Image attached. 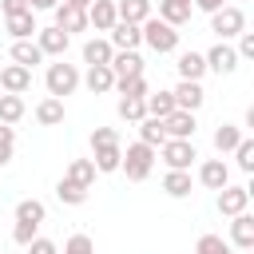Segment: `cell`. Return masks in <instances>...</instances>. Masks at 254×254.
Here are the masks:
<instances>
[{"label":"cell","instance_id":"obj_1","mask_svg":"<svg viewBox=\"0 0 254 254\" xmlns=\"http://www.w3.org/2000/svg\"><path fill=\"white\" fill-rule=\"evenodd\" d=\"M155 147H147V143H127V151H123V159H119V171L131 179V183H143L147 175H151V167H155Z\"/></svg>","mask_w":254,"mask_h":254},{"label":"cell","instance_id":"obj_2","mask_svg":"<svg viewBox=\"0 0 254 254\" xmlns=\"http://www.w3.org/2000/svg\"><path fill=\"white\" fill-rule=\"evenodd\" d=\"M139 32H143V44H147L151 52H159V56H167V52H179V28L163 24L159 16L143 20V24H139Z\"/></svg>","mask_w":254,"mask_h":254},{"label":"cell","instance_id":"obj_3","mask_svg":"<svg viewBox=\"0 0 254 254\" xmlns=\"http://www.w3.org/2000/svg\"><path fill=\"white\" fill-rule=\"evenodd\" d=\"M44 87H48V95H52V99L71 95V91L79 87V67H75V64H64V60L48 64V71H44Z\"/></svg>","mask_w":254,"mask_h":254},{"label":"cell","instance_id":"obj_4","mask_svg":"<svg viewBox=\"0 0 254 254\" xmlns=\"http://www.w3.org/2000/svg\"><path fill=\"white\" fill-rule=\"evenodd\" d=\"M210 32L226 44V40H238L242 32H246V12L238 8V4H226V8H218L214 16H210Z\"/></svg>","mask_w":254,"mask_h":254},{"label":"cell","instance_id":"obj_5","mask_svg":"<svg viewBox=\"0 0 254 254\" xmlns=\"http://www.w3.org/2000/svg\"><path fill=\"white\" fill-rule=\"evenodd\" d=\"M155 155H163L167 171H190V163L198 159V147H194V139H167Z\"/></svg>","mask_w":254,"mask_h":254},{"label":"cell","instance_id":"obj_6","mask_svg":"<svg viewBox=\"0 0 254 254\" xmlns=\"http://www.w3.org/2000/svg\"><path fill=\"white\" fill-rule=\"evenodd\" d=\"M202 60H206V71H214V75H230L234 67H238V52L230 48V44H214L210 52H202Z\"/></svg>","mask_w":254,"mask_h":254},{"label":"cell","instance_id":"obj_7","mask_svg":"<svg viewBox=\"0 0 254 254\" xmlns=\"http://www.w3.org/2000/svg\"><path fill=\"white\" fill-rule=\"evenodd\" d=\"M246 206H250V187H234V183H226V187L218 190V214L234 218V214H242Z\"/></svg>","mask_w":254,"mask_h":254},{"label":"cell","instance_id":"obj_8","mask_svg":"<svg viewBox=\"0 0 254 254\" xmlns=\"http://www.w3.org/2000/svg\"><path fill=\"white\" fill-rule=\"evenodd\" d=\"M67 44H71V36H67V32H60L56 24H52V28H40V32H36V48L44 52V60H48V56H56V60H64V52H67Z\"/></svg>","mask_w":254,"mask_h":254},{"label":"cell","instance_id":"obj_9","mask_svg":"<svg viewBox=\"0 0 254 254\" xmlns=\"http://www.w3.org/2000/svg\"><path fill=\"white\" fill-rule=\"evenodd\" d=\"M171 95H175V107H179V111H190V115H198V107L206 103L202 83H190V79H179V87H175Z\"/></svg>","mask_w":254,"mask_h":254},{"label":"cell","instance_id":"obj_10","mask_svg":"<svg viewBox=\"0 0 254 254\" xmlns=\"http://www.w3.org/2000/svg\"><path fill=\"white\" fill-rule=\"evenodd\" d=\"M28 87H32V71L28 67H20V64L0 67V91L4 95H24Z\"/></svg>","mask_w":254,"mask_h":254},{"label":"cell","instance_id":"obj_11","mask_svg":"<svg viewBox=\"0 0 254 254\" xmlns=\"http://www.w3.org/2000/svg\"><path fill=\"white\" fill-rule=\"evenodd\" d=\"M107 44L115 48V52H139V44H143V32H139V24H115L111 28V36H107Z\"/></svg>","mask_w":254,"mask_h":254},{"label":"cell","instance_id":"obj_12","mask_svg":"<svg viewBox=\"0 0 254 254\" xmlns=\"http://www.w3.org/2000/svg\"><path fill=\"white\" fill-rule=\"evenodd\" d=\"M107 67H111V75H115V79H135V75H143V67H147V64H143V56H139V52H115Z\"/></svg>","mask_w":254,"mask_h":254},{"label":"cell","instance_id":"obj_13","mask_svg":"<svg viewBox=\"0 0 254 254\" xmlns=\"http://www.w3.org/2000/svg\"><path fill=\"white\" fill-rule=\"evenodd\" d=\"M194 127H198V119L190 111H171L163 119V135L167 139H194Z\"/></svg>","mask_w":254,"mask_h":254},{"label":"cell","instance_id":"obj_14","mask_svg":"<svg viewBox=\"0 0 254 254\" xmlns=\"http://www.w3.org/2000/svg\"><path fill=\"white\" fill-rule=\"evenodd\" d=\"M119 159H123V143H99V147H91L95 175H111V171H119Z\"/></svg>","mask_w":254,"mask_h":254},{"label":"cell","instance_id":"obj_15","mask_svg":"<svg viewBox=\"0 0 254 254\" xmlns=\"http://www.w3.org/2000/svg\"><path fill=\"white\" fill-rule=\"evenodd\" d=\"M119 24V16H115V0H91V8H87V28H95V32H111Z\"/></svg>","mask_w":254,"mask_h":254},{"label":"cell","instance_id":"obj_16","mask_svg":"<svg viewBox=\"0 0 254 254\" xmlns=\"http://www.w3.org/2000/svg\"><path fill=\"white\" fill-rule=\"evenodd\" d=\"M198 183H202L206 190H222V187L230 183V167H226L222 159H206V163L198 167Z\"/></svg>","mask_w":254,"mask_h":254},{"label":"cell","instance_id":"obj_17","mask_svg":"<svg viewBox=\"0 0 254 254\" xmlns=\"http://www.w3.org/2000/svg\"><path fill=\"white\" fill-rule=\"evenodd\" d=\"M230 246H238V250L254 246V214L250 210H242V214L230 218Z\"/></svg>","mask_w":254,"mask_h":254},{"label":"cell","instance_id":"obj_18","mask_svg":"<svg viewBox=\"0 0 254 254\" xmlns=\"http://www.w3.org/2000/svg\"><path fill=\"white\" fill-rule=\"evenodd\" d=\"M4 28L12 40H36L40 24H36V12H16V16H4Z\"/></svg>","mask_w":254,"mask_h":254},{"label":"cell","instance_id":"obj_19","mask_svg":"<svg viewBox=\"0 0 254 254\" xmlns=\"http://www.w3.org/2000/svg\"><path fill=\"white\" fill-rule=\"evenodd\" d=\"M190 12H194L190 0H159V20L171 24V28H183L190 20Z\"/></svg>","mask_w":254,"mask_h":254},{"label":"cell","instance_id":"obj_20","mask_svg":"<svg viewBox=\"0 0 254 254\" xmlns=\"http://www.w3.org/2000/svg\"><path fill=\"white\" fill-rule=\"evenodd\" d=\"M56 28L60 32H87V12H79V8H71V4H56Z\"/></svg>","mask_w":254,"mask_h":254},{"label":"cell","instance_id":"obj_21","mask_svg":"<svg viewBox=\"0 0 254 254\" xmlns=\"http://www.w3.org/2000/svg\"><path fill=\"white\" fill-rule=\"evenodd\" d=\"M179 79H190V83H202V75H206V60H202V52H179Z\"/></svg>","mask_w":254,"mask_h":254},{"label":"cell","instance_id":"obj_22","mask_svg":"<svg viewBox=\"0 0 254 254\" xmlns=\"http://www.w3.org/2000/svg\"><path fill=\"white\" fill-rule=\"evenodd\" d=\"M79 83H83L91 95H107V91H115V75H111V67H87V71L79 75Z\"/></svg>","mask_w":254,"mask_h":254},{"label":"cell","instance_id":"obj_23","mask_svg":"<svg viewBox=\"0 0 254 254\" xmlns=\"http://www.w3.org/2000/svg\"><path fill=\"white\" fill-rule=\"evenodd\" d=\"M115 16H119L123 24H143V20H151L155 12H151V0H115Z\"/></svg>","mask_w":254,"mask_h":254},{"label":"cell","instance_id":"obj_24","mask_svg":"<svg viewBox=\"0 0 254 254\" xmlns=\"http://www.w3.org/2000/svg\"><path fill=\"white\" fill-rule=\"evenodd\" d=\"M111 56H115V48H111L107 40H99V36H91V40L83 44V64H87V67H107Z\"/></svg>","mask_w":254,"mask_h":254},{"label":"cell","instance_id":"obj_25","mask_svg":"<svg viewBox=\"0 0 254 254\" xmlns=\"http://www.w3.org/2000/svg\"><path fill=\"white\" fill-rule=\"evenodd\" d=\"M8 56H12V64H20V67H28V71H32L36 64H44V52L36 48V40H12V52H8Z\"/></svg>","mask_w":254,"mask_h":254},{"label":"cell","instance_id":"obj_26","mask_svg":"<svg viewBox=\"0 0 254 254\" xmlns=\"http://www.w3.org/2000/svg\"><path fill=\"white\" fill-rule=\"evenodd\" d=\"M36 123L40 127H60L64 123V99H52V95H44L40 103H36Z\"/></svg>","mask_w":254,"mask_h":254},{"label":"cell","instance_id":"obj_27","mask_svg":"<svg viewBox=\"0 0 254 254\" xmlns=\"http://www.w3.org/2000/svg\"><path fill=\"white\" fill-rule=\"evenodd\" d=\"M143 107H147V115H151V119H167L171 111H179V107H175V95H171V91H147Z\"/></svg>","mask_w":254,"mask_h":254},{"label":"cell","instance_id":"obj_28","mask_svg":"<svg viewBox=\"0 0 254 254\" xmlns=\"http://www.w3.org/2000/svg\"><path fill=\"white\" fill-rule=\"evenodd\" d=\"M24 115H28V103H24V95H4V91H0V123L16 127Z\"/></svg>","mask_w":254,"mask_h":254},{"label":"cell","instance_id":"obj_29","mask_svg":"<svg viewBox=\"0 0 254 254\" xmlns=\"http://www.w3.org/2000/svg\"><path fill=\"white\" fill-rule=\"evenodd\" d=\"M238 143H242V127H234V123H218V127H214V151H218V155L234 151Z\"/></svg>","mask_w":254,"mask_h":254},{"label":"cell","instance_id":"obj_30","mask_svg":"<svg viewBox=\"0 0 254 254\" xmlns=\"http://www.w3.org/2000/svg\"><path fill=\"white\" fill-rule=\"evenodd\" d=\"M64 179H71V183H79V187L91 190V183H95V163H91V159H71L67 171H64Z\"/></svg>","mask_w":254,"mask_h":254},{"label":"cell","instance_id":"obj_31","mask_svg":"<svg viewBox=\"0 0 254 254\" xmlns=\"http://www.w3.org/2000/svg\"><path fill=\"white\" fill-rule=\"evenodd\" d=\"M190 187H194V183H190V171H167V175H163V190H167L171 198H187Z\"/></svg>","mask_w":254,"mask_h":254},{"label":"cell","instance_id":"obj_32","mask_svg":"<svg viewBox=\"0 0 254 254\" xmlns=\"http://www.w3.org/2000/svg\"><path fill=\"white\" fill-rule=\"evenodd\" d=\"M56 198H60L64 206H83V202H87V187H79V183H71V179H60V183H56Z\"/></svg>","mask_w":254,"mask_h":254},{"label":"cell","instance_id":"obj_33","mask_svg":"<svg viewBox=\"0 0 254 254\" xmlns=\"http://www.w3.org/2000/svg\"><path fill=\"white\" fill-rule=\"evenodd\" d=\"M139 143H147V147L159 151V147L167 143V135H163V119H151V115L139 119Z\"/></svg>","mask_w":254,"mask_h":254},{"label":"cell","instance_id":"obj_34","mask_svg":"<svg viewBox=\"0 0 254 254\" xmlns=\"http://www.w3.org/2000/svg\"><path fill=\"white\" fill-rule=\"evenodd\" d=\"M44 218H48V206H44L40 198H20V202H16V222H36V226H40Z\"/></svg>","mask_w":254,"mask_h":254},{"label":"cell","instance_id":"obj_35","mask_svg":"<svg viewBox=\"0 0 254 254\" xmlns=\"http://www.w3.org/2000/svg\"><path fill=\"white\" fill-rule=\"evenodd\" d=\"M190 254H234V246H230L222 234H202V238L194 242Z\"/></svg>","mask_w":254,"mask_h":254},{"label":"cell","instance_id":"obj_36","mask_svg":"<svg viewBox=\"0 0 254 254\" xmlns=\"http://www.w3.org/2000/svg\"><path fill=\"white\" fill-rule=\"evenodd\" d=\"M115 111H119V119H127V123H139V119H147V107H143V99H131V95H119Z\"/></svg>","mask_w":254,"mask_h":254},{"label":"cell","instance_id":"obj_37","mask_svg":"<svg viewBox=\"0 0 254 254\" xmlns=\"http://www.w3.org/2000/svg\"><path fill=\"white\" fill-rule=\"evenodd\" d=\"M115 91L119 95H131V99H147V75H135V79H115Z\"/></svg>","mask_w":254,"mask_h":254},{"label":"cell","instance_id":"obj_38","mask_svg":"<svg viewBox=\"0 0 254 254\" xmlns=\"http://www.w3.org/2000/svg\"><path fill=\"white\" fill-rule=\"evenodd\" d=\"M12 155H16V127L0 123V167H8Z\"/></svg>","mask_w":254,"mask_h":254},{"label":"cell","instance_id":"obj_39","mask_svg":"<svg viewBox=\"0 0 254 254\" xmlns=\"http://www.w3.org/2000/svg\"><path fill=\"white\" fill-rule=\"evenodd\" d=\"M234 159H238V171H246V175H250V171H254V139H246V135H242V143L234 147Z\"/></svg>","mask_w":254,"mask_h":254},{"label":"cell","instance_id":"obj_40","mask_svg":"<svg viewBox=\"0 0 254 254\" xmlns=\"http://www.w3.org/2000/svg\"><path fill=\"white\" fill-rule=\"evenodd\" d=\"M64 254H95V242H91V234H71V238L64 242Z\"/></svg>","mask_w":254,"mask_h":254},{"label":"cell","instance_id":"obj_41","mask_svg":"<svg viewBox=\"0 0 254 254\" xmlns=\"http://www.w3.org/2000/svg\"><path fill=\"white\" fill-rule=\"evenodd\" d=\"M36 230H40L36 222H16V226H12V242H16V246H28V242L36 238Z\"/></svg>","mask_w":254,"mask_h":254},{"label":"cell","instance_id":"obj_42","mask_svg":"<svg viewBox=\"0 0 254 254\" xmlns=\"http://www.w3.org/2000/svg\"><path fill=\"white\" fill-rule=\"evenodd\" d=\"M28 254H60V246H56L52 238H40V234H36V238L28 242Z\"/></svg>","mask_w":254,"mask_h":254},{"label":"cell","instance_id":"obj_43","mask_svg":"<svg viewBox=\"0 0 254 254\" xmlns=\"http://www.w3.org/2000/svg\"><path fill=\"white\" fill-rule=\"evenodd\" d=\"M234 52H238V60H254V32H242Z\"/></svg>","mask_w":254,"mask_h":254},{"label":"cell","instance_id":"obj_44","mask_svg":"<svg viewBox=\"0 0 254 254\" xmlns=\"http://www.w3.org/2000/svg\"><path fill=\"white\" fill-rule=\"evenodd\" d=\"M99 143H119V131L115 127H95L91 131V147H99Z\"/></svg>","mask_w":254,"mask_h":254},{"label":"cell","instance_id":"obj_45","mask_svg":"<svg viewBox=\"0 0 254 254\" xmlns=\"http://www.w3.org/2000/svg\"><path fill=\"white\" fill-rule=\"evenodd\" d=\"M0 12L16 16V12H32V8H28V0H0Z\"/></svg>","mask_w":254,"mask_h":254},{"label":"cell","instance_id":"obj_46","mask_svg":"<svg viewBox=\"0 0 254 254\" xmlns=\"http://www.w3.org/2000/svg\"><path fill=\"white\" fill-rule=\"evenodd\" d=\"M194 4V12H206V16H214L218 8H226V0H190Z\"/></svg>","mask_w":254,"mask_h":254},{"label":"cell","instance_id":"obj_47","mask_svg":"<svg viewBox=\"0 0 254 254\" xmlns=\"http://www.w3.org/2000/svg\"><path fill=\"white\" fill-rule=\"evenodd\" d=\"M56 4H60V0H28L32 12H56Z\"/></svg>","mask_w":254,"mask_h":254},{"label":"cell","instance_id":"obj_48","mask_svg":"<svg viewBox=\"0 0 254 254\" xmlns=\"http://www.w3.org/2000/svg\"><path fill=\"white\" fill-rule=\"evenodd\" d=\"M64 4H71V8H79V12H87V8H91V0H64Z\"/></svg>","mask_w":254,"mask_h":254},{"label":"cell","instance_id":"obj_49","mask_svg":"<svg viewBox=\"0 0 254 254\" xmlns=\"http://www.w3.org/2000/svg\"><path fill=\"white\" fill-rule=\"evenodd\" d=\"M0 254H4V250H0Z\"/></svg>","mask_w":254,"mask_h":254}]
</instances>
